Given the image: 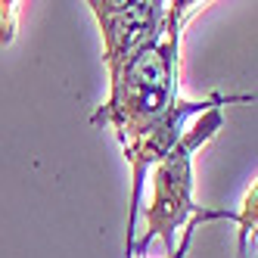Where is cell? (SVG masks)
Here are the masks:
<instances>
[{"instance_id":"obj_5","label":"cell","mask_w":258,"mask_h":258,"mask_svg":"<svg viewBox=\"0 0 258 258\" xmlns=\"http://www.w3.org/2000/svg\"><path fill=\"white\" fill-rule=\"evenodd\" d=\"M199 224H206V218H193L187 227H183V233H180V243H177V252L171 255V258H183L187 255V249H190V239H193V233H196V227Z\"/></svg>"},{"instance_id":"obj_3","label":"cell","mask_w":258,"mask_h":258,"mask_svg":"<svg viewBox=\"0 0 258 258\" xmlns=\"http://www.w3.org/2000/svg\"><path fill=\"white\" fill-rule=\"evenodd\" d=\"M87 7L100 22L109 87H115L137 53L162 41L165 25H168V4L162 0H90Z\"/></svg>"},{"instance_id":"obj_4","label":"cell","mask_w":258,"mask_h":258,"mask_svg":"<svg viewBox=\"0 0 258 258\" xmlns=\"http://www.w3.org/2000/svg\"><path fill=\"white\" fill-rule=\"evenodd\" d=\"M16 16H19V4H0V44H13Z\"/></svg>"},{"instance_id":"obj_1","label":"cell","mask_w":258,"mask_h":258,"mask_svg":"<svg viewBox=\"0 0 258 258\" xmlns=\"http://www.w3.org/2000/svg\"><path fill=\"white\" fill-rule=\"evenodd\" d=\"M206 7L196 0H177L168 4V25L162 41L140 50L124 69L115 87H109L106 103L90 115L94 127H112L121 153L131 165V206H127V230H124V255H134L137 236V212L143 199V183L150 180V171L162 162L183 134V121L190 115H202L215 106L230 103H252L255 94L224 97L212 94L206 100H183L177 94L180 78V31L193 16Z\"/></svg>"},{"instance_id":"obj_2","label":"cell","mask_w":258,"mask_h":258,"mask_svg":"<svg viewBox=\"0 0 258 258\" xmlns=\"http://www.w3.org/2000/svg\"><path fill=\"white\" fill-rule=\"evenodd\" d=\"M221 127L224 112L221 106L209 109L196 118L190 131H183L180 140L162 156V162L150 171L153 177V199L146 209V233L134 246V258H143L153 239H162L168 258L177 252V230H183L193 218L206 221H236V212L227 209H202L193 202V156L206 146Z\"/></svg>"}]
</instances>
